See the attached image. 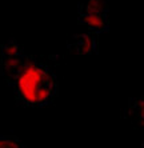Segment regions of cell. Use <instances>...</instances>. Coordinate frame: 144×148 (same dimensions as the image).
Masks as SVG:
<instances>
[{
	"label": "cell",
	"instance_id": "6",
	"mask_svg": "<svg viewBox=\"0 0 144 148\" xmlns=\"http://www.w3.org/2000/svg\"><path fill=\"white\" fill-rule=\"evenodd\" d=\"M135 104H130L127 108V117H134V123H137V117L139 120L143 123V99L139 97V99H132Z\"/></svg>",
	"mask_w": 144,
	"mask_h": 148
},
{
	"label": "cell",
	"instance_id": "7",
	"mask_svg": "<svg viewBox=\"0 0 144 148\" xmlns=\"http://www.w3.org/2000/svg\"><path fill=\"white\" fill-rule=\"evenodd\" d=\"M0 148H25V145L15 135H0Z\"/></svg>",
	"mask_w": 144,
	"mask_h": 148
},
{
	"label": "cell",
	"instance_id": "2",
	"mask_svg": "<svg viewBox=\"0 0 144 148\" xmlns=\"http://www.w3.org/2000/svg\"><path fill=\"white\" fill-rule=\"evenodd\" d=\"M27 55L23 47L15 39H10L7 43L0 44V76H3L7 83L20 68Z\"/></svg>",
	"mask_w": 144,
	"mask_h": 148
},
{
	"label": "cell",
	"instance_id": "5",
	"mask_svg": "<svg viewBox=\"0 0 144 148\" xmlns=\"http://www.w3.org/2000/svg\"><path fill=\"white\" fill-rule=\"evenodd\" d=\"M108 0H86L79 4V14H108Z\"/></svg>",
	"mask_w": 144,
	"mask_h": 148
},
{
	"label": "cell",
	"instance_id": "3",
	"mask_svg": "<svg viewBox=\"0 0 144 148\" xmlns=\"http://www.w3.org/2000/svg\"><path fill=\"white\" fill-rule=\"evenodd\" d=\"M68 51L76 55H93L97 53V35L76 34L68 40Z\"/></svg>",
	"mask_w": 144,
	"mask_h": 148
},
{
	"label": "cell",
	"instance_id": "4",
	"mask_svg": "<svg viewBox=\"0 0 144 148\" xmlns=\"http://www.w3.org/2000/svg\"><path fill=\"white\" fill-rule=\"evenodd\" d=\"M77 23L88 28L92 34L108 32L110 29V19L108 14H79Z\"/></svg>",
	"mask_w": 144,
	"mask_h": 148
},
{
	"label": "cell",
	"instance_id": "1",
	"mask_svg": "<svg viewBox=\"0 0 144 148\" xmlns=\"http://www.w3.org/2000/svg\"><path fill=\"white\" fill-rule=\"evenodd\" d=\"M8 84L14 88L16 103L21 107H44L51 104L58 95L55 73L44 63L29 55H27Z\"/></svg>",
	"mask_w": 144,
	"mask_h": 148
}]
</instances>
